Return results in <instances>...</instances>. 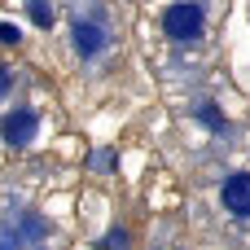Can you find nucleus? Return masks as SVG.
I'll return each instance as SVG.
<instances>
[{"label": "nucleus", "instance_id": "1", "mask_svg": "<svg viewBox=\"0 0 250 250\" xmlns=\"http://www.w3.org/2000/svg\"><path fill=\"white\" fill-rule=\"evenodd\" d=\"M163 31H167V40H198V35H202V4L176 0V4L163 13Z\"/></svg>", "mask_w": 250, "mask_h": 250}, {"label": "nucleus", "instance_id": "2", "mask_svg": "<svg viewBox=\"0 0 250 250\" xmlns=\"http://www.w3.org/2000/svg\"><path fill=\"white\" fill-rule=\"evenodd\" d=\"M35 127H40V114L35 110H13V114H4V123H0V136H4V145H13V149H22V145H31V136H35Z\"/></svg>", "mask_w": 250, "mask_h": 250}, {"label": "nucleus", "instance_id": "3", "mask_svg": "<svg viewBox=\"0 0 250 250\" xmlns=\"http://www.w3.org/2000/svg\"><path fill=\"white\" fill-rule=\"evenodd\" d=\"M220 198H224V207L233 211V215H250V176L246 171H237V176H229L224 180V189H220Z\"/></svg>", "mask_w": 250, "mask_h": 250}, {"label": "nucleus", "instance_id": "4", "mask_svg": "<svg viewBox=\"0 0 250 250\" xmlns=\"http://www.w3.org/2000/svg\"><path fill=\"white\" fill-rule=\"evenodd\" d=\"M75 48L83 53V57H92V53H101L105 48V35H101V26H92V22H75Z\"/></svg>", "mask_w": 250, "mask_h": 250}, {"label": "nucleus", "instance_id": "5", "mask_svg": "<svg viewBox=\"0 0 250 250\" xmlns=\"http://www.w3.org/2000/svg\"><path fill=\"white\" fill-rule=\"evenodd\" d=\"M26 4H31V22L48 31V26H53V9H48V0H26Z\"/></svg>", "mask_w": 250, "mask_h": 250}, {"label": "nucleus", "instance_id": "6", "mask_svg": "<svg viewBox=\"0 0 250 250\" xmlns=\"http://www.w3.org/2000/svg\"><path fill=\"white\" fill-rule=\"evenodd\" d=\"M198 119H202L211 132H224V127H229V123H224V114H220L215 105H198Z\"/></svg>", "mask_w": 250, "mask_h": 250}, {"label": "nucleus", "instance_id": "7", "mask_svg": "<svg viewBox=\"0 0 250 250\" xmlns=\"http://www.w3.org/2000/svg\"><path fill=\"white\" fill-rule=\"evenodd\" d=\"M101 250H127V229H110V237L101 242Z\"/></svg>", "mask_w": 250, "mask_h": 250}, {"label": "nucleus", "instance_id": "8", "mask_svg": "<svg viewBox=\"0 0 250 250\" xmlns=\"http://www.w3.org/2000/svg\"><path fill=\"white\" fill-rule=\"evenodd\" d=\"M18 40H22V31L13 22H0V44H18Z\"/></svg>", "mask_w": 250, "mask_h": 250}, {"label": "nucleus", "instance_id": "9", "mask_svg": "<svg viewBox=\"0 0 250 250\" xmlns=\"http://www.w3.org/2000/svg\"><path fill=\"white\" fill-rule=\"evenodd\" d=\"M88 167H114V154H92Z\"/></svg>", "mask_w": 250, "mask_h": 250}, {"label": "nucleus", "instance_id": "10", "mask_svg": "<svg viewBox=\"0 0 250 250\" xmlns=\"http://www.w3.org/2000/svg\"><path fill=\"white\" fill-rule=\"evenodd\" d=\"M9 83H13V79H9V70H4V62H0V92H9Z\"/></svg>", "mask_w": 250, "mask_h": 250}]
</instances>
